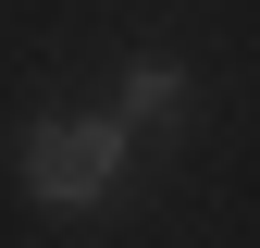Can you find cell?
I'll return each mask as SVG.
<instances>
[{"instance_id":"1","label":"cell","mask_w":260,"mask_h":248,"mask_svg":"<svg viewBox=\"0 0 260 248\" xmlns=\"http://www.w3.org/2000/svg\"><path fill=\"white\" fill-rule=\"evenodd\" d=\"M124 162H137V124L124 112H50L38 137H25V199L38 211H100Z\"/></svg>"},{"instance_id":"2","label":"cell","mask_w":260,"mask_h":248,"mask_svg":"<svg viewBox=\"0 0 260 248\" xmlns=\"http://www.w3.org/2000/svg\"><path fill=\"white\" fill-rule=\"evenodd\" d=\"M112 112H124V124H174V112H186V62H174V50H137Z\"/></svg>"}]
</instances>
